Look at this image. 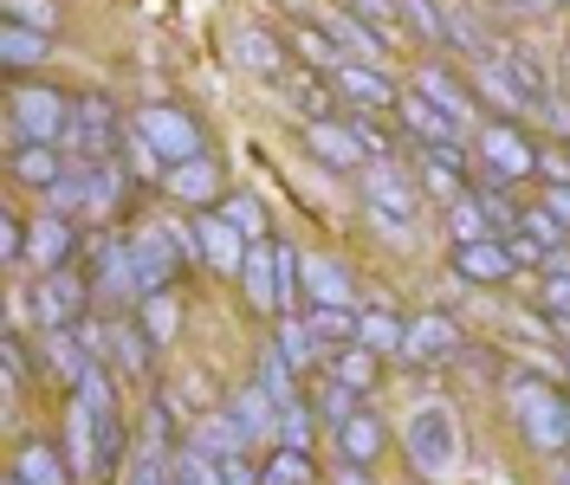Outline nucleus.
Returning <instances> with one entry per match:
<instances>
[{
	"mask_svg": "<svg viewBox=\"0 0 570 485\" xmlns=\"http://www.w3.org/2000/svg\"><path fill=\"white\" fill-rule=\"evenodd\" d=\"M512 420H519L525 447H538V453L570 447V395L551 388L544 376H512Z\"/></svg>",
	"mask_w": 570,
	"mask_h": 485,
	"instance_id": "1",
	"label": "nucleus"
},
{
	"mask_svg": "<svg viewBox=\"0 0 570 485\" xmlns=\"http://www.w3.org/2000/svg\"><path fill=\"white\" fill-rule=\"evenodd\" d=\"M71 110L78 98H66L59 85H13L7 91V123H13V149L20 142H52V149H66V130H71Z\"/></svg>",
	"mask_w": 570,
	"mask_h": 485,
	"instance_id": "2",
	"label": "nucleus"
},
{
	"mask_svg": "<svg viewBox=\"0 0 570 485\" xmlns=\"http://www.w3.org/2000/svg\"><path fill=\"white\" fill-rule=\"evenodd\" d=\"M409 466H415L422 479H448V473L461 466V420H454V408L422 402V408L409 415Z\"/></svg>",
	"mask_w": 570,
	"mask_h": 485,
	"instance_id": "3",
	"label": "nucleus"
},
{
	"mask_svg": "<svg viewBox=\"0 0 570 485\" xmlns=\"http://www.w3.org/2000/svg\"><path fill=\"white\" fill-rule=\"evenodd\" d=\"M363 208H370V227H383L390 240H402L415 227L422 195H415V181L395 169V162H363Z\"/></svg>",
	"mask_w": 570,
	"mask_h": 485,
	"instance_id": "4",
	"label": "nucleus"
},
{
	"mask_svg": "<svg viewBox=\"0 0 570 485\" xmlns=\"http://www.w3.org/2000/svg\"><path fill=\"white\" fill-rule=\"evenodd\" d=\"M124 117H117V105L110 98H78V110H71V130H66V156L71 162H110L117 149H124Z\"/></svg>",
	"mask_w": 570,
	"mask_h": 485,
	"instance_id": "5",
	"label": "nucleus"
},
{
	"mask_svg": "<svg viewBox=\"0 0 570 485\" xmlns=\"http://www.w3.org/2000/svg\"><path fill=\"white\" fill-rule=\"evenodd\" d=\"M181 259H188V246H181L176 227H137L130 234V266H137V285H142V298H156V291H176V278H181Z\"/></svg>",
	"mask_w": 570,
	"mask_h": 485,
	"instance_id": "6",
	"label": "nucleus"
},
{
	"mask_svg": "<svg viewBox=\"0 0 570 485\" xmlns=\"http://www.w3.org/2000/svg\"><path fill=\"white\" fill-rule=\"evenodd\" d=\"M130 137H142L169 169L176 162H195V156H208L202 149V123L188 117V110H176V105H149V110H137V123H130Z\"/></svg>",
	"mask_w": 570,
	"mask_h": 485,
	"instance_id": "7",
	"label": "nucleus"
},
{
	"mask_svg": "<svg viewBox=\"0 0 570 485\" xmlns=\"http://www.w3.org/2000/svg\"><path fill=\"white\" fill-rule=\"evenodd\" d=\"M91 298L105 311H124V305H142V285H137V266H130V240H98L91 246Z\"/></svg>",
	"mask_w": 570,
	"mask_h": 485,
	"instance_id": "8",
	"label": "nucleus"
},
{
	"mask_svg": "<svg viewBox=\"0 0 570 485\" xmlns=\"http://www.w3.org/2000/svg\"><path fill=\"white\" fill-rule=\"evenodd\" d=\"M480 162H487V181H525L538 175V149L512 117H493L480 123Z\"/></svg>",
	"mask_w": 570,
	"mask_h": 485,
	"instance_id": "9",
	"label": "nucleus"
},
{
	"mask_svg": "<svg viewBox=\"0 0 570 485\" xmlns=\"http://www.w3.org/2000/svg\"><path fill=\"white\" fill-rule=\"evenodd\" d=\"M85 305H98L85 273H71V266H66V273H39V285H33L39 330H71V324L85 317Z\"/></svg>",
	"mask_w": 570,
	"mask_h": 485,
	"instance_id": "10",
	"label": "nucleus"
},
{
	"mask_svg": "<svg viewBox=\"0 0 570 485\" xmlns=\"http://www.w3.org/2000/svg\"><path fill=\"white\" fill-rule=\"evenodd\" d=\"M163 188L176 195L181 208H195V214H208V208H220V201H227V181H220V162H214V156H195V162H176Z\"/></svg>",
	"mask_w": 570,
	"mask_h": 485,
	"instance_id": "11",
	"label": "nucleus"
},
{
	"mask_svg": "<svg viewBox=\"0 0 570 485\" xmlns=\"http://www.w3.org/2000/svg\"><path fill=\"white\" fill-rule=\"evenodd\" d=\"M71 253H78V227H71L66 214H39L33 227H27V266H39V273H66Z\"/></svg>",
	"mask_w": 570,
	"mask_h": 485,
	"instance_id": "12",
	"label": "nucleus"
},
{
	"mask_svg": "<svg viewBox=\"0 0 570 485\" xmlns=\"http://www.w3.org/2000/svg\"><path fill=\"white\" fill-rule=\"evenodd\" d=\"M305 149L318 156L324 169H337V175H363V162H370L344 117H331V123H305Z\"/></svg>",
	"mask_w": 570,
	"mask_h": 485,
	"instance_id": "13",
	"label": "nucleus"
},
{
	"mask_svg": "<svg viewBox=\"0 0 570 485\" xmlns=\"http://www.w3.org/2000/svg\"><path fill=\"white\" fill-rule=\"evenodd\" d=\"M7 169H13V181H20V188L52 195V188L71 175V156H66V149H52V142H20V149L7 156Z\"/></svg>",
	"mask_w": 570,
	"mask_h": 485,
	"instance_id": "14",
	"label": "nucleus"
},
{
	"mask_svg": "<svg viewBox=\"0 0 570 485\" xmlns=\"http://www.w3.org/2000/svg\"><path fill=\"white\" fill-rule=\"evenodd\" d=\"M331 85H337L356 110H390V105H402V91H395V85L370 66V59H344V66L331 71Z\"/></svg>",
	"mask_w": 570,
	"mask_h": 485,
	"instance_id": "15",
	"label": "nucleus"
},
{
	"mask_svg": "<svg viewBox=\"0 0 570 485\" xmlns=\"http://www.w3.org/2000/svg\"><path fill=\"white\" fill-rule=\"evenodd\" d=\"M188 227H195V240H202V259H208L214 273H240V266H247V240L227 227V214H220V208L195 214Z\"/></svg>",
	"mask_w": 570,
	"mask_h": 485,
	"instance_id": "16",
	"label": "nucleus"
},
{
	"mask_svg": "<svg viewBox=\"0 0 570 485\" xmlns=\"http://www.w3.org/2000/svg\"><path fill=\"white\" fill-rule=\"evenodd\" d=\"M13 479L20 485H71L78 473H71V459L46 434H33V441H20V453H13Z\"/></svg>",
	"mask_w": 570,
	"mask_h": 485,
	"instance_id": "17",
	"label": "nucleus"
},
{
	"mask_svg": "<svg viewBox=\"0 0 570 485\" xmlns=\"http://www.w3.org/2000/svg\"><path fill=\"white\" fill-rule=\"evenodd\" d=\"M305 298L312 305H331V311H356V278L324 259V253H305Z\"/></svg>",
	"mask_w": 570,
	"mask_h": 485,
	"instance_id": "18",
	"label": "nucleus"
},
{
	"mask_svg": "<svg viewBox=\"0 0 570 485\" xmlns=\"http://www.w3.org/2000/svg\"><path fill=\"white\" fill-rule=\"evenodd\" d=\"M227 415L240 420V427H247L253 441H279V420H285V408L273 402V395H266V388H259V382H240V388L227 395Z\"/></svg>",
	"mask_w": 570,
	"mask_h": 485,
	"instance_id": "19",
	"label": "nucleus"
},
{
	"mask_svg": "<svg viewBox=\"0 0 570 485\" xmlns=\"http://www.w3.org/2000/svg\"><path fill=\"white\" fill-rule=\"evenodd\" d=\"M512 273H519V266H512L505 240H473V246H454V278H466V285H505Z\"/></svg>",
	"mask_w": 570,
	"mask_h": 485,
	"instance_id": "20",
	"label": "nucleus"
},
{
	"mask_svg": "<svg viewBox=\"0 0 570 485\" xmlns=\"http://www.w3.org/2000/svg\"><path fill=\"white\" fill-rule=\"evenodd\" d=\"M240 285H247L253 311H279V246L253 240L247 246V266H240Z\"/></svg>",
	"mask_w": 570,
	"mask_h": 485,
	"instance_id": "21",
	"label": "nucleus"
},
{
	"mask_svg": "<svg viewBox=\"0 0 570 485\" xmlns=\"http://www.w3.org/2000/svg\"><path fill=\"white\" fill-rule=\"evenodd\" d=\"M124 447H130V434H124V415H117V402L110 408H91V453H98V479H124Z\"/></svg>",
	"mask_w": 570,
	"mask_h": 485,
	"instance_id": "22",
	"label": "nucleus"
},
{
	"mask_svg": "<svg viewBox=\"0 0 570 485\" xmlns=\"http://www.w3.org/2000/svg\"><path fill=\"white\" fill-rule=\"evenodd\" d=\"M402 123H409V137L422 142V149H434V142H461V123L448 117L441 105H428L422 91H402Z\"/></svg>",
	"mask_w": 570,
	"mask_h": 485,
	"instance_id": "23",
	"label": "nucleus"
},
{
	"mask_svg": "<svg viewBox=\"0 0 570 485\" xmlns=\"http://www.w3.org/2000/svg\"><path fill=\"white\" fill-rule=\"evenodd\" d=\"M422 181L441 195V201H461V195H473V188H466L461 142H434V149H422Z\"/></svg>",
	"mask_w": 570,
	"mask_h": 485,
	"instance_id": "24",
	"label": "nucleus"
},
{
	"mask_svg": "<svg viewBox=\"0 0 570 485\" xmlns=\"http://www.w3.org/2000/svg\"><path fill=\"white\" fill-rule=\"evenodd\" d=\"M331 434H337V453H344V466H370L376 453L390 447V427L370 415V408H356V415L344 420V427H331Z\"/></svg>",
	"mask_w": 570,
	"mask_h": 485,
	"instance_id": "25",
	"label": "nucleus"
},
{
	"mask_svg": "<svg viewBox=\"0 0 570 485\" xmlns=\"http://www.w3.org/2000/svg\"><path fill=\"white\" fill-rule=\"evenodd\" d=\"M356 344L370 349V356H402L409 349V324L395 311H376L370 305V311H356Z\"/></svg>",
	"mask_w": 570,
	"mask_h": 485,
	"instance_id": "26",
	"label": "nucleus"
},
{
	"mask_svg": "<svg viewBox=\"0 0 570 485\" xmlns=\"http://www.w3.org/2000/svg\"><path fill=\"white\" fill-rule=\"evenodd\" d=\"M461 344V330H454V317L428 311L409 324V349H402V363H428V356H448V349Z\"/></svg>",
	"mask_w": 570,
	"mask_h": 485,
	"instance_id": "27",
	"label": "nucleus"
},
{
	"mask_svg": "<svg viewBox=\"0 0 570 485\" xmlns=\"http://www.w3.org/2000/svg\"><path fill=\"white\" fill-rule=\"evenodd\" d=\"M46 46H52V33H39V27H20V20H0V66H7V71L46 66Z\"/></svg>",
	"mask_w": 570,
	"mask_h": 485,
	"instance_id": "28",
	"label": "nucleus"
},
{
	"mask_svg": "<svg viewBox=\"0 0 570 485\" xmlns=\"http://www.w3.org/2000/svg\"><path fill=\"white\" fill-rule=\"evenodd\" d=\"M195 447L214 453V459H234V453H253V434L227 415V408H220V415H208L202 427H195Z\"/></svg>",
	"mask_w": 570,
	"mask_h": 485,
	"instance_id": "29",
	"label": "nucleus"
},
{
	"mask_svg": "<svg viewBox=\"0 0 570 485\" xmlns=\"http://www.w3.org/2000/svg\"><path fill=\"white\" fill-rule=\"evenodd\" d=\"M234 59H240V71H253V78H279L285 71L279 39L259 33V27H240V33H234Z\"/></svg>",
	"mask_w": 570,
	"mask_h": 485,
	"instance_id": "30",
	"label": "nucleus"
},
{
	"mask_svg": "<svg viewBox=\"0 0 570 485\" xmlns=\"http://www.w3.org/2000/svg\"><path fill=\"white\" fill-rule=\"evenodd\" d=\"M538 311L551 317V330H570V266L551 259L544 278H538Z\"/></svg>",
	"mask_w": 570,
	"mask_h": 485,
	"instance_id": "31",
	"label": "nucleus"
},
{
	"mask_svg": "<svg viewBox=\"0 0 570 485\" xmlns=\"http://www.w3.org/2000/svg\"><path fill=\"white\" fill-rule=\"evenodd\" d=\"M331 376L344 382V388H356V395H370L376 388V356L363 344H344V349H331V363H324Z\"/></svg>",
	"mask_w": 570,
	"mask_h": 485,
	"instance_id": "32",
	"label": "nucleus"
},
{
	"mask_svg": "<svg viewBox=\"0 0 570 485\" xmlns=\"http://www.w3.org/2000/svg\"><path fill=\"white\" fill-rule=\"evenodd\" d=\"M279 356L292 363V369H298V376H312V369L324 363V344L312 337V330H305V317H292V324H279Z\"/></svg>",
	"mask_w": 570,
	"mask_h": 485,
	"instance_id": "33",
	"label": "nucleus"
},
{
	"mask_svg": "<svg viewBox=\"0 0 570 485\" xmlns=\"http://www.w3.org/2000/svg\"><path fill=\"white\" fill-rule=\"evenodd\" d=\"M422 98H428V105H441L454 123H473V91L454 85L448 71H422Z\"/></svg>",
	"mask_w": 570,
	"mask_h": 485,
	"instance_id": "34",
	"label": "nucleus"
},
{
	"mask_svg": "<svg viewBox=\"0 0 570 485\" xmlns=\"http://www.w3.org/2000/svg\"><path fill=\"white\" fill-rule=\"evenodd\" d=\"M305 330L318 337L324 349L356 344V311H331V305H305Z\"/></svg>",
	"mask_w": 570,
	"mask_h": 485,
	"instance_id": "35",
	"label": "nucleus"
},
{
	"mask_svg": "<svg viewBox=\"0 0 570 485\" xmlns=\"http://www.w3.org/2000/svg\"><path fill=\"white\" fill-rule=\"evenodd\" d=\"M169 479H176V485H227V479H220V459H214V453H202L195 441L169 453Z\"/></svg>",
	"mask_w": 570,
	"mask_h": 485,
	"instance_id": "36",
	"label": "nucleus"
},
{
	"mask_svg": "<svg viewBox=\"0 0 570 485\" xmlns=\"http://www.w3.org/2000/svg\"><path fill=\"white\" fill-rule=\"evenodd\" d=\"M85 169V195H91V208L85 214H110L117 208V195H124V169H117V156L110 162H78Z\"/></svg>",
	"mask_w": 570,
	"mask_h": 485,
	"instance_id": "37",
	"label": "nucleus"
},
{
	"mask_svg": "<svg viewBox=\"0 0 570 485\" xmlns=\"http://www.w3.org/2000/svg\"><path fill=\"white\" fill-rule=\"evenodd\" d=\"M448 227H454V246H473V240H499L487 208H480V195H461V201H448Z\"/></svg>",
	"mask_w": 570,
	"mask_h": 485,
	"instance_id": "38",
	"label": "nucleus"
},
{
	"mask_svg": "<svg viewBox=\"0 0 570 485\" xmlns=\"http://www.w3.org/2000/svg\"><path fill=\"white\" fill-rule=\"evenodd\" d=\"M298 369H292V363H285L279 349H266V356H259V388H266V395H273V402H279V408H292V402H298Z\"/></svg>",
	"mask_w": 570,
	"mask_h": 485,
	"instance_id": "39",
	"label": "nucleus"
},
{
	"mask_svg": "<svg viewBox=\"0 0 570 485\" xmlns=\"http://www.w3.org/2000/svg\"><path fill=\"white\" fill-rule=\"evenodd\" d=\"M259 485H318V473H312V453L279 447L266 466H259Z\"/></svg>",
	"mask_w": 570,
	"mask_h": 485,
	"instance_id": "40",
	"label": "nucleus"
},
{
	"mask_svg": "<svg viewBox=\"0 0 570 485\" xmlns=\"http://www.w3.org/2000/svg\"><path fill=\"white\" fill-rule=\"evenodd\" d=\"M356 408H363V395H356V388H344V382H337L331 369H324V376H318V420L344 427V420H351Z\"/></svg>",
	"mask_w": 570,
	"mask_h": 485,
	"instance_id": "41",
	"label": "nucleus"
},
{
	"mask_svg": "<svg viewBox=\"0 0 570 485\" xmlns=\"http://www.w3.org/2000/svg\"><path fill=\"white\" fill-rule=\"evenodd\" d=\"M176 324H181L176 291H156V298H142V337H149V344H169V337H176Z\"/></svg>",
	"mask_w": 570,
	"mask_h": 485,
	"instance_id": "42",
	"label": "nucleus"
},
{
	"mask_svg": "<svg viewBox=\"0 0 570 485\" xmlns=\"http://www.w3.org/2000/svg\"><path fill=\"white\" fill-rule=\"evenodd\" d=\"M402 20H409V33L428 39V46H448V33H454V27H448V13H441L434 0H402Z\"/></svg>",
	"mask_w": 570,
	"mask_h": 485,
	"instance_id": "43",
	"label": "nucleus"
},
{
	"mask_svg": "<svg viewBox=\"0 0 570 485\" xmlns=\"http://www.w3.org/2000/svg\"><path fill=\"white\" fill-rule=\"evenodd\" d=\"M312 441H318V408H312V402H292L285 420H279V447L312 453Z\"/></svg>",
	"mask_w": 570,
	"mask_h": 485,
	"instance_id": "44",
	"label": "nucleus"
},
{
	"mask_svg": "<svg viewBox=\"0 0 570 485\" xmlns=\"http://www.w3.org/2000/svg\"><path fill=\"white\" fill-rule=\"evenodd\" d=\"M220 214H227V227H234L247 246L266 240V208H259L253 195H227V201H220Z\"/></svg>",
	"mask_w": 570,
	"mask_h": 485,
	"instance_id": "45",
	"label": "nucleus"
},
{
	"mask_svg": "<svg viewBox=\"0 0 570 485\" xmlns=\"http://www.w3.org/2000/svg\"><path fill=\"white\" fill-rule=\"evenodd\" d=\"M324 33H331V39H344L351 52H363L370 66L383 59V39H376V27H363V20H351V13H337V20H324Z\"/></svg>",
	"mask_w": 570,
	"mask_h": 485,
	"instance_id": "46",
	"label": "nucleus"
},
{
	"mask_svg": "<svg viewBox=\"0 0 570 485\" xmlns=\"http://www.w3.org/2000/svg\"><path fill=\"white\" fill-rule=\"evenodd\" d=\"M519 234H525V240H538L544 253H558V246L570 240V227H564V220H558L551 208H544V201H538V208H525V220H519Z\"/></svg>",
	"mask_w": 570,
	"mask_h": 485,
	"instance_id": "47",
	"label": "nucleus"
},
{
	"mask_svg": "<svg viewBox=\"0 0 570 485\" xmlns=\"http://www.w3.org/2000/svg\"><path fill=\"white\" fill-rule=\"evenodd\" d=\"M292 98L305 110V123H331V117H337V110H331V78H312V71H305V78L292 85Z\"/></svg>",
	"mask_w": 570,
	"mask_h": 485,
	"instance_id": "48",
	"label": "nucleus"
},
{
	"mask_svg": "<svg viewBox=\"0 0 570 485\" xmlns=\"http://www.w3.org/2000/svg\"><path fill=\"white\" fill-rule=\"evenodd\" d=\"M292 46H298V52H305V59H312V66H318L324 78L344 66V52L331 46V33H312V27H298V33H292Z\"/></svg>",
	"mask_w": 570,
	"mask_h": 485,
	"instance_id": "49",
	"label": "nucleus"
},
{
	"mask_svg": "<svg viewBox=\"0 0 570 485\" xmlns=\"http://www.w3.org/2000/svg\"><path fill=\"white\" fill-rule=\"evenodd\" d=\"M124 485H176V479H169V459H163V453L142 447L137 459L124 466Z\"/></svg>",
	"mask_w": 570,
	"mask_h": 485,
	"instance_id": "50",
	"label": "nucleus"
},
{
	"mask_svg": "<svg viewBox=\"0 0 570 485\" xmlns=\"http://www.w3.org/2000/svg\"><path fill=\"white\" fill-rule=\"evenodd\" d=\"M344 13L363 27H395L402 20V0H344Z\"/></svg>",
	"mask_w": 570,
	"mask_h": 485,
	"instance_id": "51",
	"label": "nucleus"
},
{
	"mask_svg": "<svg viewBox=\"0 0 570 485\" xmlns=\"http://www.w3.org/2000/svg\"><path fill=\"white\" fill-rule=\"evenodd\" d=\"M0 369H7V388L20 395L27 382H33V369H27V349H20V337H0Z\"/></svg>",
	"mask_w": 570,
	"mask_h": 485,
	"instance_id": "52",
	"label": "nucleus"
},
{
	"mask_svg": "<svg viewBox=\"0 0 570 485\" xmlns=\"http://www.w3.org/2000/svg\"><path fill=\"white\" fill-rule=\"evenodd\" d=\"M27 227H33V220H20V214H7V220H0V253H7V266H20V259H27Z\"/></svg>",
	"mask_w": 570,
	"mask_h": 485,
	"instance_id": "53",
	"label": "nucleus"
},
{
	"mask_svg": "<svg viewBox=\"0 0 570 485\" xmlns=\"http://www.w3.org/2000/svg\"><path fill=\"white\" fill-rule=\"evenodd\" d=\"M505 253H512V266H551L558 253H544L538 240H525V234H505Z\"/></svg>",
	"mask_w": 570,
	"mask_h": 485,
	"instance_id": "54",
	"label": "nucleus"
},
{
	"mask_svg": "<svg viewBox=\"0 0 570 485\" xmlns=\"http://www.w3.org/2000/svg\"><path fill=\"white\" fill-rule=\"evenodd\" d=\"M7 20H20V27H39V33H52V7H39V0H7Z\"/></svg>",
	"mask_w": 570,
	"mask_h": 485,
	"instance_id": "55",
	"label": "nucleus"
},
{
	"mask_svg": "<svg viewBox=\"0 0 570 485\" xmlns=\"http://www.w3.org/2000/svg\"><path fill=\"white\" fill-rule=\"evenodd\" d=\"M163 441H169V408H163V402H149V415H142V447L163 453Z\"/></svg>",
	"mask_w": 570,
	"mask_h": 485,
	"instance_id": "56",
	"label": "nucleus"
},
{
	"mask_svg": "<svg viewBox=\"0 0 570 485\" xmlns=\"http://www.w3.org/2000/svg\"><path fill=\"white\" fill-rule=\"evenodd\" d=\"M220 479L227 485H259V466H253L247 453H234V459H220Z\"/></svg>",
	"mask_w": 570,
	"mask_h": 485,
	"instance_id": "57",
	"label": "nucleus"
},
{
	"mask_svg": "<svg viewBox=\"0 0 570 485\" xmlns=\"http://www.w3.org/2000/svg\"><path fill=\"white\" fill-rule=\"evenodd\" d=\"M544 208H551V214L570 227V181H551V188H544Z\"/></svg>",
	"mask_w": 570,
	"mask_h": 485,
	"instance_id": "58",
	"label": "nucleus"
},
{
	"mask_svg": "<svg viewBox=\"0 0 570 485\" xmlns=\"http://www.w3.org/2000/svg\"><path fill=\"white\" fill-rule=\"evenodd\" d=\"M324 485H376V479H370V466H337Z\"/></svg>",
	"mask_w": 570,
	"mask_h": 485,
	"instance_id": "59",
	"label": "nucleus"
},
{
	"mask_svg": "<svg viewBox=\"0 0 570 485\" xmlns=\"http://www.w3.org/2000/svg\"><path fill=\"white\" fill-rule=\"evenodd\" d=\"M512 7H519V13H558L564 0H512Z\"/></svg>",
	"mask_w": 570,
	"mask_h": 485,
	"instance_id": "60",
	"label": "nucleus"
},
{
	"mask_svg": "<svg viewBox=\"0 0 570 485\" xmlns=\"http://www.w3.org/2000/svg\"><path fill=\"white\" fill-rule=\"evenodd\" d=\"M558 485H570V459H564V479H558Z\"/></svg>",
	"mask_w": 570,
	"mask_h": 485,
	"instance_id": "61",
	"label": "nucleus"
},
{
	"mask_svg": "<svg viewBox=\"0 0 570 485\" xmlns=\"http://www.w3.org/2000/svg\"><path fill=\"white\" fill-rule=\"evenodd\" d=\"M7 485H20V479H13V473H7Z\"/></svg>",
	"mask_w": 570,
	"mask_h": 485,
	"instance_id": "62",
	"label": "nucleus"
}]
</instances>
